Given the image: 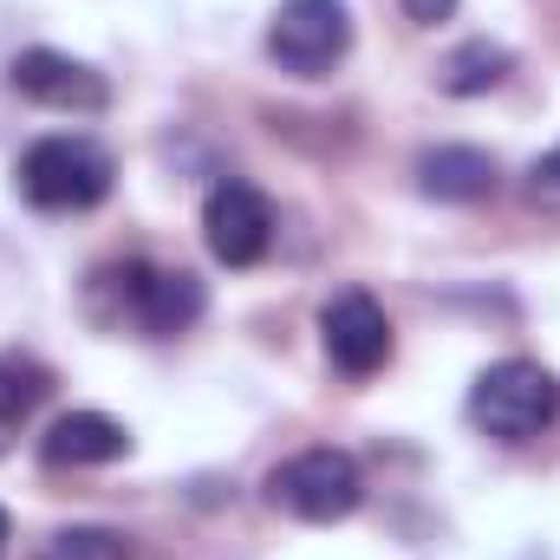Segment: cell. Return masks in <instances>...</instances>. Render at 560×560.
Instances as JSON below:
<instances>
[{"instance_id": "5", "label": "cell", "mask_w": 560, "mask_h": 560, "mask_svg": "<svg viewBox=\"0 0 560 560\" xmlns=\"http://www.w3.org/2000/svg\"><path fill=\"white\" fill-rule=\"evenodd\" d=\"M268 52L293 79H326L352 52V7L346 0H280L268 20Z\"/></svg>"}, {"instance_id": "8", "label": "cell", "mask_w": 560, "mask_h": 560, "mask_svg": "<svg viewBox=\"0 0 560 560\" xmlns=\"http://www.w3.org/2000/svg\"><path fill=\"white\" fill-rule=\"evenodd\" d=\"M13 92L33 98V105H46V112H72V118H92V112L112 105V79L92 72L72 52H52V46H26L13 59Z\"/></svg>"}, {"instance_id": "16", "label": "cell", "mask_w": 560, "mask_h": 560, "mask_svg": "<svg viewBox=\"0 0 560 560\" xmlns=\"http://www.w3.org/2000/svg\"><path fill=\"white\" fill-rule=\"evenodd\" d=\"M7 541H13V522H7V509H0V555H7Z\"/></svg>"}, {"instance_id": "1", "label": "cell", "mask_w": 560, "mask_h": 560, "mask_svg": "<svg viewBox=\"0 0 560 560\" xmlns=\"http://www.w3.org/2000/svg\"><path fill=\"white\" fill-rule=\"evenodd\" d=\"M209 313V287L189 268H150V261H125L92 275V319L98 326H131L143 339H176Z\"/></svg>"}, {"instance_id": "4", "label": "cell", "mask_w": 560, "mask_h": 560, "mask_svg": "<svg viewBox=\"0 0 560 560\" xmlns=\"http://www.w3.org/2000/svg\"><path fill=\"white\" fill-rule=\"evenodd\" d=\"M268 502L293 522H346L365 502V476L346 450H300L268 476Z\"/></svg>"}, {"instance_id": "9", "label": "cell", "mask_w": 560, "mask_h": 560, "mask_svg": "<svg viewBox=\"0 0 560 560\" xmlns=\"http://www.w3.org/2000/svg\"><path fill=\"white\" fill-rule=\"evenodd\" d=\"M118 456H131V430L118 418H105V411H66L39 436V463L46 469H105Z\"/></svg>"}, {"instance_id": "2", "label": "cell", "mask_w": 560, "mask_h": 560, "mask_svg": "<svg viewBox=\"0 0 560 560\" xmlns=\"http://www.w3.org/2000/svg\"><path fill=\"white\" fill-rule=\"evenodd\" d=\"M20 196L46 215H79V209H98L118 183V163L98 138H79V131H59V138L26 143L20 156Z\"/></svg>"}, {"instance_id": "15", "label": "cell", "mask_w": 560, "mask_h": 560, "mask_svg": "<svg viewBox=\"0 0 560 560\" xmlns=\"http://www.w3.org/2000/svg\"><path fill=\"white\" fill-rule=\"evenodd\" d=\"M405 13H411L418 26H443V20L456 13V0H405Z\"/></svg>"}, {"instance_id": "14", "label": "cell", "mask_w": 560, "mask_h": 560, "mask_svg": "<svg viewBox=\"0 0 560 560\" xmlns=\"http://www.w3.org/2000/svg\"><path fill=\"white\" fill-rule=\"evenodd\" d=\"M528 202H541V209H555L560 215V143L548 150V156L528 163Z\"/></svg>"}, {"instance_id": "13", "label": "cell", "mask_w": 560, "mask_h": 560, "mask_svg": "<svg viewBox=\"0 0 560 560\" xmlns=\"http://www.w3.org/2000/svg\"><path fill=\"white\" fill-rule=\"evenodd\" d=\"M39 560H131V541L118 528H59Z\"/></svg>"}, {"instance_id": "3", "label": "cell", "mask_w": 560, "mask_h": 560, "mask_svg": "<svg viewBox=\"0 0 560 560\" xmlns=\"http://www.w3.org/2000/svg\"><path fill=\"white\" fill-rule=\"evenodd\" d=\"M469 423L495 443H535L560 423V378L535 359H502L469 385Z\"/></svg>"}, {"instance_id": "7", "label": "cell", "mask_w": 560, "mask_h": 560, "mask_svg": "<svg viewBox=\"0 0 560 560\" xmlns=\"http://www.w3.org/2000/svg\"><path fill=\"white\" fill-rule=\"evenodd\" d=\"M319 346L346 378H372L392 359V319L365 287H346L319 306Z\"/></svg>"}, {"instance_id": "6", "label": "cell", "mask_w": 560, "mask_h": 560, "mask_svg": "<svg viewBox=\"0 0 560 560\" xmlns=\"http://www.w3.org/2000/svg\"><path fill=\"white\" fill-rule=\"evenodd\" d=\"M202 242L222 268H255L275 248V202L255 183H215L202 202Z\"/></svg>"}, {"instance_id": "10", "label": "cell", "mask_w": 560, "mask_h": 560, "mask_svg": "<svg viewBox=\"0 0 560 560\" xmlns=\"http://www.w3.org/2000/svg\"><path fill=\"white\" fill-rule=\"evenodd\" d=\"M495 183H502V170L476 143H436L418 156V189L430 202H489Z\"/></svg>"}, {"instance_id": "11", "label": "cell", "mask_w": 560, "mask_h": 560, "mask_svg": "<svg viewBox=\"0 0 560 560\" xmlns=\"http://www.w3.org/2000/svg\"><path fill=\"white\" fill-rule=\"evenodd\" d=\"M509 72H515V52H509V46H495V39H469V46H456V52L443 59L436 85H443L450 98H482V92H495Z\"/></svg>"}, {"instance_id": "12", "label": "cell", "mask_w": 560, "mask_h": 560, "mask_svg": "<svg viewBox=\"0 0 560 560\" xmlns=\"http://www.w3.org/2000/svg\"><path fill=\"white\" fill-rule=\"evenodd\" d=\"M46 392H52V378H46V365H33V359H0V456L13 450V436L26 430V418L46 405Z\"/></svg>"}]
</instances>
